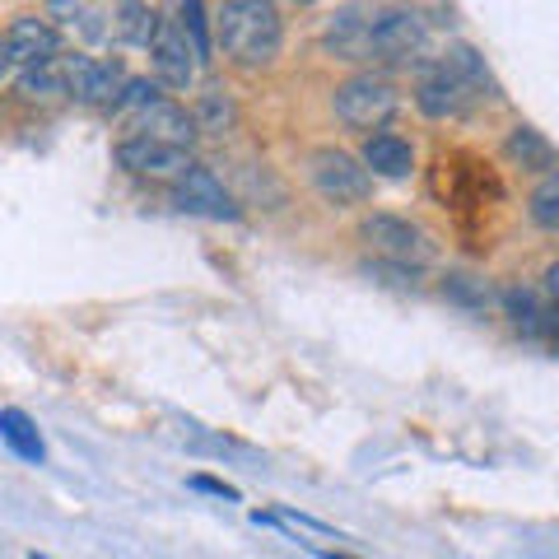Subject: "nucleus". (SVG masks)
Listing matches in <instances>:
<instances>
[{
    "mask_svg": "<svg viewBox=\"0 0 559 559\" xmlns=\"http://www.w3.org/2000/svg\"><path fill=\"white\" fill-rule=\"evenodd\" d=\"M215 47L234 66L261 70L280 57L285 47V24L271 0H224L215 14Z\"/></svg>",
    "mask_w": 559,
    "mask_h": 559,
    "instance_id": "nucleus-1",
    "label": "nucleus"
},
{
    "mask_svg": "<svg viewBox=\"0 0 559 559\" xmlns=\"http://www.w3.org/2000/svg\"><path fill=\"white\" fill-rule=\"evenodd\" d=\"M112 112L131 117V135H150V140H164V145H178V150H191V140H197V117H187V108L168 103L150 80H127V90H121Z\"/></svg>",
    "mask_w": 559,
    "mask_h": 559,
    "instance_id": "nucleus-2",
    "label": "nucleus"
},
{
    "mask_svg": "<svg viewBox=\"0 0 559 559\" xmlns=\"http://www.w3.org/2000/svg\"><path fill=\"white\" fill-rule=\"evenodd\" d=\"M359 238L369 242V252L378 261H392V266H406V271H425L429 261L439 257L433 238L419 229V224L401 219V215H388V210H378V215H364Z\"/></svg>",
    "mask_w": 559,
    "mask_h": 559,
    "instance_id": "nucleus-3",
    "label": "nucleus"
},
{
    "mask_svg": "<svg viewBox=\"0 0 559 559\" xmlns=\"http://www.w3.org/2000/svg\"><path fill=\"white\" fill-rule=\"evenodd\" d=\"M331 108H336V117L345 121L349 131L373 135V131H382L396 117L401 98H396V90L382 75H349L341 90L331 94Z\"/></svg>",
    "mask_w": 559,
    "mask_h": 559,
    "instance_id": "nucleus-4",
    "label": "nucleus"
},
{
    "mask_svg": "<svg viewBox=\"0 0 559 559\" xmlns=\"http://www.w3.org/2000/svg\"><path fill=\"white\" fill-rule=\"evenodd\" d=\"M308 182L331 205H364L373 197V173L364 168V159H355V154H345V150H312Z\"/></svg>",
    "mask_w": 559,
    "mask_h": 559,
    "instance_id": "nucleus-5",
    "label": "nucleus"
},
{
    "mask_svg": "<svg viewBox=\"0 0 559 559\" xmlns=\"http://www.w3.org/2000/svg\"><path fill=\"white\" fill-rule=\"evenodd\" d=\"M433 51V28L415 10H378L373 24V57L382 66H419Z\"/></svg>",
    "mask_w": 559,
    "mask_h": 559,
    "instance_id": "nucleus-6",
    "label": "nucleus"
},
{
    "mask_svg": "<svg viewBox=\"0 0 559 559\" xmlns=\"http://www.w3.org/2000/svg\"><path fill=\"white\" fill-rule=\"evenodd\" d=\"M476 103H485L471 84L452 70L448 61H433L429 70H419V80H415V108L433 117V121H457L466 117Z\"/></svg>",
    "mask_w": 559,
    "mask_h": 559,
    "instance_id": "nucleus-7",
    "label": "nucleus"
},
{
    "mask_svg": "<svg viewBox=\"0 0 559 559\" xmlns=\"http://www.w3.org/2000/svg\"><path fill=\"white\" fill-rule=\"evenodd\" d=\"M150 66H154V75H159V84H168V90H191V80H197L201 57H197V47H191V38L182 33V24L168 20V14L154 20Z\"/></svg>",
    "mask_w": 559,
    "mask_h": 559,
    "instance_id": "nucleus-8",
    "label": "nucleus"
},
{
    "mask_svg": "<svg viewBox=\"0 0 559 559\" xmlns=\"http://www.w3.org/2000/svg\"><path fill=\"white\" fill-rule=\"evenodd\" d=\"M66 94L90 103V108H117L121 90H127V70L98 57H61Z\"/></svg>",
    "mask_w": 559,
    "mask_h": 559,
    "instance_id": "nucleus-9",
    "label": "nucleus"
},
{
    "mask_svg": "<svg viewBox=\"0 0 559 559\" xmlns=\"http://www.w3.org/2000/svg\"><path fill=\"white\" fill-rule=\"evenodd\" d=\"M173 201H178V210H187V215H205V219H238L242 210L234 201V191L219 182L215 168L205 164H191L178 182H173Z\"/></svg>",
    "mask_w": 559,
    "mask_h": 559,
    "instance_id": "nucleus-10",
    "label": "nucleus"
},
{
    "mask_svg": "<svg viewBox=\"0 0 559 559\" xmlns=\"http://www.w3.org/2000/svg\"><path fill=\"white\" fill-rule=\"evenodd\" d=\"M117 164L150 182H178L191 168V154L178 145H164V140H150V135H127V140H117Z\"/></svg>",
    "mask_w": 559,
    "mask_h": 559,
    "instance_id": "nucleus-11",
    "label": "nucleus"
},
{
    "mask_svg": "<svg viewBox=\"0 0 559 559\" xmlns=\"http://www.w3.org/2000/svg\"><path fill=\"white\" fill-rule=\"evenodd\" d=\"M373 24H378V10L369 5H345L326 20L322 28V47L341 61H369L373 57Z\"/></svg>",
    "mask_w": 559,
    "mask_h": 559,
    "instance_id": "nucleus-12",
    "label": "nucleus"
},
{
    "mask_svg": "<svg viewBox=\"0 0 559 559\" xmlns=\"http://www.w3.org/2000/svg\"><path fill=\"white\" fill-rule=\"evenodd\" d=\"M5 43H10V57H14V66H20V70L61 57V33L51 28L47 20H38V14H24V20H14L10 33H5Z\"/></svg>",
    "mask_w": 559,
    "mask_h": 559,
    "instance_id": "nucleus-13",
    "label": "nucleus"
},
{
    "mask_svg": "<svg viewBox=\"0 0 559 559\" xmlns=\"http://www.w3.org/2000/svg\"><path fill=\"white\" fill-rule=\"evenodd\" d=\"M364 168L373 173V178H388V182H401V178H411L415 173V150H411V140H401L392 131H373L369 140H364Z\"/></svg>",
    "mask_w": 559,
    "mask_h": 559,
    "instance_id": "nucleus-14",
    "label": "nucleus"
},
{
    "mask_svg": "<svg viewBox=\"0 0 559 559\" xmlns=\"http://www.w3.org/2000/svg\"><path fill=\"white\" fill-rule=\"evenodd\" d=\"M503 154H509L513 168H527V173H540V168H555V145L536 127H513L509 140H503Z\"/></svg>",
    "mask_w": 559,
    "mask_h": 559,
    "instance_id": "nucleus-15",
    "label": "nucleus"
},
{
    "mask_svg": "<svg viewBox=\"0 0 559 559\" xmlns=\"http://www.w3.org/2000/svg\"><path fill=\"white\" fill-rule=\"evenodd\" d=\"M0 439H5L24 462H43L47 448H43V433L38 425L24 415V411H0Z\"/></svg>",
    "mask_w": 559,
    "mask_h": 559,
    "instance_id": "nucleus-16",
    "label": "nucleus"
},
{
    "mask_svg": "<svg viewBox=\"0 0 559 559\" xmlns=\"http://www.w3.org/2000/svg\"><path fill=\"white\" fill-rule=\"evenodd\" d=\"M443 61L457 70V75H462L480 98H495V94H499V84H495V75H489V66H485V57H480L476 47L457 43V47H448V51H443Z\"/></svg>",
    "mask_w": 559,
    "mask_h": 559,
    "instance_id": "nucleus-17",
    "label": "nucleus"
},
{
    "mask_svg": "<svg viewBox=\"0 0 559 559\" xmlns=\"http://www.w3.org/2000/svg\"><path fill=\"white\" fill-rule=\"evenodd\" d=\"M527 215H532V224H540V229L559 234V168L540 173V182L532 187V197H527Z\"/></svg>",
    "mask_w": 559,
    "mask_h": 559,
    "instance_id": "nucleus-18",
    "label": "nucleus"
},
{
    "mask_svg": "<svg viewBox=\"0 0 559 559\" xmlns=\"http://www.w3.org/2000/svg\"><path fill=\"white\" fill-rule=\"evenodd\" d=\"M443 299H452L457 308H466V312H485V308H495V294H489V285L480 275H448L443 280Z\"/></svg>",
    "mask_w": 559,
    "mask_h": 559,
    "instance_id": "nucleus-19",
    "label": "nucleus"
},
{
    "mask_svg": "<svg viewBox=\"0 0 559 559\" xmlns=\"http://www.w3.org/2000/svg\"><path fill=\"white\" fill-rule=\"evenodd\" d=\"M20 94H28V98H57V94H66L61 57L57 61H43V66H24L20 70Z\"/></svg>",
    "mask_w": 559,
    "mask_h": 559,
    "instance_id": "nucleus-20",
    "label": "nucleus"
},
{
    "mask_svg": "<svg viewBox=\"0 0 559 559\" xmlns=\"http://www.w3.org/2000/svg\"><path fill=\"white\" fill-rule=\"evenodd\" d=\"M154 20H159V14H150L140 0H121V10L112 14V33L117 38H127V43H150L154 38Z\"/></svg>",
    "mask_w": 559,
    "mask_h": 559,
    "instance_id": "nucleus-21",
    "label": "nucleus"
},
{
    "mask_svg": "<svg viewBox=\"0 0 559 559\" xmlns=\"http://www.w3.org/2000/svg\"><path fill=\"white\" fill-rule=\"evenodd\" d=\"M182 33L191 38V47H197L201 66H205V61H215V57H210V51H215V28L205 24V10H201V0H182Z\"/></svg>",
    "mask_w": 559,
    "mask_h": 559,
    "instance_id": "nucleus-22",
    "label": "nucleus"
},
{
    "mask_svg": "<svg viewBox=\"0 0 559 559\" xmlns=\"http://www.w3.org/2000/svg\"><path fill=\"white\" fill-rule=\"evenodd\" d=\"M191 485H197V489H210V495H224V499H238V495H234V489H229V485H224V480H210V476H197V480H191Z\"/></svg>",
    "mask_w": 559,
    "mask_h": 559,
    "instance_id": "nucleus-23",
    "label": "nucleus"
},
{
    "mask_svg": "<svg viewBox=\"0 0 559 559\" xmlns=\"http://www.w3.org/2000/svg\"><path fill=\"white\" fill-rule=\"evenodd\" d=\"M546 294H550V304L559 308V261H555V266L546 271Z\"/></svg>",
    "mask_w": 559,
    "mask_h": 559,
    "instance_id": "nucleus-24",
    "label": "nucleus"
},
{
    "mask_svg": "<svg viewBox=\"0 0 559 559\" xmlns=\"http://www.w3.org/2000/svg\"><path fill=\"white\" fill-rule=\"evenodd\" d=\"M10 70H14V57H10V43L0 38V80H10Z\"/></svg>",
    "mask_w": 559,
    "mask_h": 559,
    "instance_id": "nucleus-25",
    "label": "nucleus"
}]
</instances>
